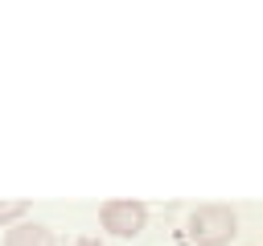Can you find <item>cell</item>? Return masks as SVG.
Wrapping results in <instances>:
<instances>
[{"mask_svg":"<svg viewBox=\"0 0 263 246\" xmlns=\"http://www.w3.org/2000/svg\"><path fill=\"white\" fill-rule=\"evenodd\" d=\"M234 234H238V213L230 205L210 201V205H197L189 213V238L197 246H226Z\"/></svg>","mask_w":263,"mask_h":246,"instance_id":"6da1fadb","label":"cell"},{"mask_svg":"<svg viewBox=\"0 0 263 246\" xmlns=\"http://www.w3.org/2000/svg\"><path fill=\"white\" fill-rule=\"evenodd\" d=\"M29 201H0V221H21Z\"/></svg>","mask_w":263,"mask_h":246,"instance_id":"277c9868","label":"cell"},{"mask_svg":"<svg viewBox=\"0 0 263 246\" xmlns=\"http://www.w3.org/2000/svg\"><path fill=\"white\" fill-rule=\"evenodd\" d=\"M4 246H53V230L41 221H16L4 234Z\"/></svg>","mask_w":263,"mask_h":246,"instance_id":"3957f363","label":"cell"},{"mask_svg":"<svg viewBox=\"0 0 263 246\" xmlns=\"http://www.w3.org/2000/svg\"><path fill=\"white\" fill-rule=\"evenodd\" d=\"M99 225L115 238H136L148 225V205L144 201H107L99 209Z\"/></svg>","mask_w":263,"mask_h":246,"instance_id":"7a4b0ae2","label":"cell"},{"mask_svg":"<svg viewBox=\"0 0 263 246\" xmlns=\"http://www.w3.org/2000/svg\"><path fill=\"white\" fill-rule=\"evenodd\" d=\"M70 246H103L99 238H78V242H70Z\"/></svg>","mask_w":263,"mask_h":246,"instance_id":"5b68a950","label":"cell"}]
</instances>
